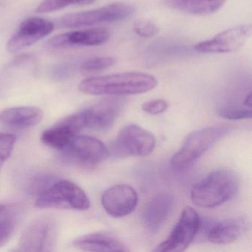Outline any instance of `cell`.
Segmentation results:
<instances>
[{
	"label": "cell",
	"mask_w": 252,
	"mask_h": 252,
	"mask_svg": "<svg viewBox=\"0 0 252 252\" xmlns=\"http://www.w3.org/2000/svg\"><path fill=\"white\" fill-rule=\"evenodd\" d=\"M110 33L107 29H91L57 35L45 44L48 50H62L74 47L97 46L107 42Z\"/></svg>",
	"instance_id": "obj_15"
},
{
	"label": "cell",
	"mask_w": 252,
	"mask_h": 252,
	"mask_svg": "<svg viewBox=\"0 0 252 252\" xmlns=\"http://www.w3.org/2000/svg\"><path fill=\"white\" fill-rule=\"evenodd\" d=\"M224 129L207 127L190 133L180 150L172 156L171 165L176 169H184L192 165L222 136Z\"/></svg>",
	"instance_id": "obj_5"
},
{
	"label": "cell",
	"mask_w": 252,
	"mask_h": 252,
	"mask_svg": "<svg viewBox=\"0 0 252 252\" xmlns=\"http://www.w3.org/2000/svg\"><path fill=\"white\" fill-rule=\"evenodd\" d=\"M243 224L234 219L222 220L212 223L208 228L206 237L209 242L216 245L234 243L241 235Z\"/></svg>",
	"instance_id": "obj_19"
},
{
	"label": "cell",
	"mask_w": 252,
	"mask_h": 252,
	"mask_svg": "<svg viewBox=\"0 0 252 252\" xmlns=\"http://www.w3.org/2000/svg\"><path fill=\"white\" fill-rule=\"evenodd\" d=\"M114 147L120 156H147L156 147V138L138 125H129L119 131Z\"/></svg>",
	"instance_id": "obj_9"
},
{
	"label": "cell",
	"mask_w": 252,
	"mask_h": 252,
	"mask_svg": "<svg viewBox=\"0 0 252 252\" xmlns=\"http://www.w3.org/2000/svg\"><path fill=\"white\" fill-rule=\"evenodd\" d=\"M138 202L135 189L127 184H118L107 189L101 197L103 208L113 218H123L132 213Z\"/></svg>",
	"instance_id": "obj_13"
},
{
	"label": "cell",
	"mask_w": 252,
	"mask_h": 252,
	"mask_svg": "<svg viewBox=\"0 0 252 252\" xmlns=\"http://www.w3.org/2000/svg\"><path fill=\"white\" fill-rule=\"evenodd\" d=\"M252 33L251 25H242L218 33L209 40L197 43L194 50L203 54H226L241 48Z\"/></svg>",
	"instance_id": "obj_11"
},
{
	"label": "cell",
	"mask_w": 252,
	"mask_h": 252,
	"mask_svg": "<svg viewBox=\"0 0 252 252\" xmlns=\"http://www.w3.org/2000/svg\"><path fill=\"white\" fill-rule=\"evenodd\" d=\"M174 206V197L169 193H160L150 200L144 208L143 225L150 233H157L169 218Z\"/></svg>",
	"instance_id": "obj_16"
},
{
	"label": "cell",
	"mask_w": 252,
	"mask_h": 252,
	"mask_svg": "<svg viewBox=\"0 0 252 252\" xmlns=\"http://www.w3.org/2000/svg\"><path fill=\"white\" fill-rule=\"evenodd\" d=\"M15 228L16 221L12 217H4L0 219V248L11 239Z\"/></svg>",
	"instance_id": "obj_24"
},
{
	"label": "cell",
	"mask_w": 252,
	"mask_h": 252,
	"mask_svg": "<svg viewBox=\"0 0 252 252\" xmlns=\"http://www.w3.org/2000/svg\"><path fill=\"white\" fill-rule=\"evenodd\" d=\"M16 141L17 138L13 134L0 132V169L11 157Z\"/></svg>",
	"instance_id": "obj_23"
},
{
	"label": "cell",
	"mask_w": 252,
	"mask_h": 252,
	"mask_svg": "<svg viewBox=\"0 0 252 252\" xmlns=\"http://www.w3.org/2000/svg\"><path fill=\"white\" fill-rule=\"evenodd\" d=\"M119 98H107L82 110L86 127L96 131H107L113 126L124 107Z\"/></svg>",
	"instance_id": "obj_14"
},
{
	"label": "cell",
	"mask_w": 252,
	"mask_h": 252,
	"mask_svg": "<svg viewBox=\"0 0 252 252\" xmlns=\"http://www.w3.org/2000/svg\"><path fill=\"white\" fill-rule=\"evenodd\" d=\"M54 24L40 17H30L20 24L18 30L7 43V51L17 53L32 46L54 32Z\"/></svg>",
	"instance_id": "obj_12"
},
{
	"label": "cell",
	"mask_w": 252,
	"mask_h": 252,
	"mask_svg": "<svg viewBox=\"0 0 252 252\" xmlns=\"http://www.w3.org/2000/svg\"><path fill=\"white\" fill-rule=\"evenodd\" d=\"M141 108L148 114L156 116L164 113L167 110L168 104L163 99L151 100L144 102Z\"/></svg>",
	"instance_id": "obj_27"
},
{
	"label": "cell",
	"mask_w": 252,
	"mask_h": 252,
	"mask_svg": "<svg viewBox=\"0 0 252 252\" xmlns=\"http://www.w3.org/2000/svg\"><path fill=\"white\" fill-rule=\"evenodd\" d=\"M243 104L246 106L248 108L251 109V107H252V94H251V93L246 96V98H245Z\"/></svg>",
	"instance_id": "obj_29"
},
{
	"label": "cell",
	"mask_w": 252,
	"mask_h": 252,
	"mask_svg": "<svg viewBox=\"0 0 252 252\" xmlns=\"http://www.w3.org/2000/svg\"><path fill=\"white\" fill-rule=\"evenodd\" d=\"M95 0H43L36 11L40 14L54 12L60 11L72 5H88Z\"/></svg>",
	"instance_id": "obj_21"
},
{
	"label": "cell",
	"mask_w": 252,
	"mask_h": 252,
	"mask_svg": "<svg viewBox=\"0 0 252 252\" xmlns=\"http://www.w3.org/2000/svg\"><path fill=\"white\" fill-rule=\"evenodd\" d=\"M69 73H70V67L67 64L57 66L53 71V74L55 79H65L69 76Z\"/></svg>",
	"instance_id": "obj_28"
},
{
	"label": "cell",
	"mask_w": 252,
	"mask_h": 252,
	"mask_svg": "<svg viewBox=\"0 0 252 252\" xmlns=\"http://www.w3.org/2000/svg\"><path fill=\"white\" fill-rule=\"evenodd\" d=\"M73 247L86 252H129L123 242L112 234L95 232L77 237L72 243Z\"/></svg>",
	"instance_id": "obj_17"
},
{
	"label": "cell",
	"mask_w": 252,
	"mask_h": 252,
	"mask_svg": "<svg viewBox=\"0 0 252 252\" xmlns=\"http://www.w3.org/2000/svg\"><path fill=\"white\" fill-rule=\"evenodd\" d=\"M35 206L39 209L88 210L91 201L81 187L67 180L53 182L38 195Z\"/></svg>",
	"instance_id": "obj_3"
},
{
	"label": "cell",
	"mask_w": 252,
	"mask_h": 252,
	"mask_svg": "<svg viewBox=\"0 0 252 252\" xmlns=\"http://www.w3.org/2000/svg\"><path fill=\"white\" fill-rule=\"evenodd\" d=\"M174 9L194 15H208L219 10L225 0H164Z\"/></svg>",
	"instance_id": "obj_20"
},
{
	"label": "cell",
	"mask_w": 252,
	"mask_h": 252,
	"mask_svg": "<svg viewBox=\"0 0 252 252\" xmlns=\"http://www.w3.org/2000/svg\"><path fill=\"white\" fill-rule=\"evenodd\" d=\"M85 128L86 125L82 110L66 116L44 131L41 135V141L48 147L62 151Z\"/></svg>",
	"instance_id": "obj_10"
},
{
	"label": "cell",
	"mask_w": 252,
	"mask_h": 252,
	"mask_svg": "<svg viewBox=\"0 0 252 252\" xmlns=\"http://www.w3.org/2000/svg\"><path fill=\"white\" fill-rule=\"evenodd\" d=\"M134 31L138 36L144 38L153 37L158 32L157 26L148 20L137 22L134 26Z\"/></svg>",
	"instance_id": "obj_26"
},
{
	"label": "cell",
	"mask_w": 252,
	"mask_h": 252,
	"mask_svg": "<svg viewBox=\"0 0 252 252\" xmlns=\"http://www.w3.org/2000/svg\"><path fill=\"white\" fill-rule=\"evenodd\" d=\"M240 188L238 176L230 169H218L191 187L190 197L196 206L214 208L234 197Z\"/></svg>",
	"instance_id": "obj_2"
},
{
	"label": "cell",
	"mask_w": 252,
	"mask_h": 252,
	"mask_svg": "<svg viewBox=\"0 0 252 252\" xmlns=\"http://www.w3.org/2000/svg\"><path fill=\"white\" fill-rule=\"evenodd\" d=\"M134 12L135 8L132 5L116 2L97 9L67 14L57 20V25L62 29L98 26L121 21L130 17Z\"/></svg>",
	"instance_id": "obj_4"
},
{
	"label": "cell",
	"mask_w": 252,
	"mask_h": 252,
	"mask_svg": "<svg viewBox=\"0 0 252 252\" xmlns=\"http://www.w3.org/2000/svg\"><path fill=\"white\" fill-rule=\"evenodd\" d=\"M114 63L115 59L113 57H95L85 61L81 65L80 70L83 73H95L112 67Z\"/></svg>",
	"instance_id": "obj_22"
},
{
	"label": "cell",
	"mask_w": 252,
	"mask_h": 252,
	"mask_svg": "<svg viewBox=\"0 0 252 252\" xmlns=\"http://www.w3.org/2000/svg\"><path fill=\"white\" fill-rule=\"evenodd\" d=\"M62 152L66 160L85 167L96 166L110 156L104 143L88 135H76Z\"/></svg>",
	"instance_id": "obj_8"
},
{
	"label": "cell",
	"mask_w": 252,
	"mask_h": 252,
	"mask_svg": "<svg viewBox=\"0 0 252 252\" xmlns=\"http://www.w3.org/2000/svg\"><path fill=\"white\" fill-rule=\"evenodd\" d=\"M5 210V207L3 205L0 204V215Z\"/></svg>",
	"instance_id": "obj_30"
},
{
	"label": "cell",
	"mask_w": 252,
	"mask_h": 252,
	"mask_svg": "<svg viewBox=\"0 0 252 252\" xmlns=\"http://www.w3.org/2000/svg\"><path fill=\"white\" fill-rule=\"evenodd\" d=\"M43 118L41 109L31 106L11 107L0 112V122L15 127H33Z\"/></svg>",
	"instance_id": "obj_18"
},
{
	"label": "cell",
	"mask_w": 252,
	"mask_h": 252,
	"mask_svg": "<svg viewBox=\"0 0 252 252\" xmlns=\"http://www.w3.org/2000/svg\"><path fill=\"white\" fill-rule=\"evenodd\" d=\"M220 116L228 120H242L252 119L251 109L240 108L237 107H228L220 110Z\"/></svg>",
	"instance_id": "obj_25"
},
{
	"label": "cell",
	"mask_w": 252,
	"mask_h": 252,
	"mask_svg": "<svg viewBox=\"0 0 252 252\" xmlns=\"http://www.w3.org/2000/svg\"><path fill=\"white\" fill-rule=\"evenodd\" d=\"M158 85L155 76L138 72H126L85 79L79 91L94 95H129L144 94Z\"/></svg>",
	"instance_id": "obj_1"
},
{
	"label": "cell",
	"mask_w": 252,
	"mask_h": 252,
	"mask_svg": "<svg viewBox=\"0 0 252 252\" xmlns=\"http://www.w3.org/2000/svg\"><path fill=\"white\" fill-rule=\"evenodd\" d=\"M57 237V225L51 217H40L30 222L18 243V251L48 252L54 251Z\"/></svg>",
	"instance_id": "obj_6"
},
{
	"label": "cell",
	"mask_w": 252,
	"mask_h": 252,
	"mask_svg": "<svg viewBox=\"0 0 252 252\" xmlns=\"http://www.w3.org/2000/svg\"><path fill=\"white\" fill-rule=\"evenodd\" d=\"M200 220L193 208L187 206L169 237L159 244L154 252H181L187 250L198 233Z\"/></svg>",
	"instance_id": "obj_7"
}]
</instances>
